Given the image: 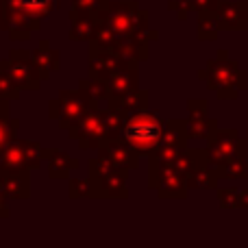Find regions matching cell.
Returning a JSON list of instances; mask_svg holds the SVG:
<instances>
[{
	"instance_id": "obj_14",
	"label": "cell",
	"mask_w": 248,
	"mask_h": 248,
	"mask_svg": "<svg viewBox=\"0 0 248 248\" xmlns=\"http://www.w3.org/2000/svg\"><path fill=\"white\" fill-rule=\"evenodd\" d=\"M218 181H220V176H218V172H216V168L201 161L189 170L187 187L189 189H216L218 187Z\"/></svg>"
},
{
	"instance_id": "obj_20",
	"label": "cell",
	"mask_w": 248,
	"mask_h": 248,
	"mask_svg": "<svg viewBox=\"0 0 248 248\" xmlns=\"http://www.w3.org/2000/svg\"><path fill=\"white\" fill-rule=\"evenodd\" d=\"M216 192H218V202L222 209L240 207V189L237 187H216Z\"/></svg>"
},
{
	"instance_id": "obj_16",
	"label": "cell",
	"mask_w": 248,
	"mask_h": 248,
	"mask_svg": "<svg viewBox=\"0 0 248 248\" xmlns=\"http://www.w3.org/2000/svg\"><path fill=\"white\" fill-rule=\"evenodd\" d=\"M148 100H150V94H148V92H146V90H140V87H137L135 92H131V94L122 96V98L113 100V103H109V105L118 107V109H120V111L124 113V116H131V113H135V111L148 109Z\"/></svg>"
},
{
	"instance_id": "obj_23",
	"label": "cell",
	"mask_w": 248,
	"mask_h": 248,
	"mask_svg": "<svg viewBox=\"0 0 248 248\" xmlns=\"http://www.w3.org/2000/svg\"><path fill=\"white\" fill-rule=\"evenodd\" d=\"M94 194L92 181H72V196L74 198H87Z\"/></svg>"
},
{
	"instance_id": "obj_22",
	"label": "cell",
	"mask_w": 248,
	"mask_h": 248,
	"mask_svg": "<svg viewBox=\"0 0 248 248\" xmlns=\"http://www.w3.org/2000/svg\"><path fill=\"white\" fill-rule=\"evenodd\" d=\"M72 2H74V9H78L81 13L92 16V13H98L100 9L107 4V0H72Z\"/></svg>"
},
{
	"instance_id": "obj_19",
	"label": "cell",
	"mask_w": 248,
	"mask_h": 248,
	"mask_svg": "<svg viewBox=\"0 0 248 248\" xmlns=\"http://www.w3.org/2000/svg\"><path fill=\"white\" fill-rule=\"evenodd\" d=\"M74 17V29H72V39H90L94 35V29H96V22L92 20L87 13H83V17Z\"/></svg>"
},
{
	"instance_id": "obj_5",
	"label": "cell",
	"mask_w": 248,
	"mask_h": 248,
	"mask_svg": "<svg viewBox=\"0 0 248 248\" xmlns=\"http://www.w3.org/2000/svg\"><path fill=\"white\" fill-rule=\"evenodd\" d=\"M90 170H92L94 194L105 196V198H126L128 189H126V176H124V170L113 168L103 155L90 163Z\"/></svg>"
},
{
	"instance_id": "obj_13",
	"label": "cell",
	"mask_w": 248,
	"mask_h": 248,
	"mask_svg": "<svg viewBox=\"0 0 248 248\" xmlns=\"http://www.w3.org/2000/svg\"><path fill=\"white\" fill-rule=\"evenodd\" d=\"M55 7V0H11V9L16 11V17L26 22L39 20V17L48 16Z\"/></svg>"
},
{
	"instance_id": "obj_11",
	"label": "cell",
	"mask_w": 248,
	"mask_h": 248,
	"mask_svg": "<svg viewBox=\"0 0 248 248\" xmlns=\"http://www.w3.org/2000/svg\"><path fill=\"white\" fill-rule=\"evenodd\" d=\"M216 20L220 31H244L248 26V4L224 0L216 7Z\"/></svg>"
},
{
	"instance_id": "obj_27",
	"label": "cell",
	"mask_w": 248,
	"mask_h": 248,
	"mask_svg": "<svg viewBox=\"0 0 248 248\" xmlns=\"http://www.w3.org/2000/svg\"><path fill=\"white\" fill-rule=\"evenodd\" d=\"M246 116H248V113H246Z\"/></svg>"
},
{
	"instance_id": "obj_6",
	"label": "cell",
	"mask_w": 248,
	"mask_h": 248,
	"mask_svg": "<svg viewBox=\"0 0 248 248\" xmlns=\"http://www.w3.org/2000/svg\"><path fill=\"white\" fill-rule=\"evenodd\" d=\"M148 168H150L148 187L155 189L159 198H187L189 196L187 176L176 172L170 163H157L148 159Z\"/></svg>"
},
{
	"instance_id": "obj_7",
	"label": "cell",
	"mask_w": 248,
	"mask_h": 248,
	"mask_svg": "<svg viewBox=\"0 0 248 248\" xmlns=\"http://www.w3.org/2000/svg\"><path fill=\"white\" fill-rule=\"evenodd\" d=\"M187 109H189V116H187V120H185V126H187L189 141L192 140L207 141L218 131V120L209 118V111H207L209 103H207L205 98H189Z\"/></svg>"
},
{
	"instance_id": "obj_21",
	"label": "cell",
	"mask_w": 248,
	"mask_h": 248,
	"mask_svg": "<svg viewBox=\"0 0 248 248\" xmlns=\"http://www.w3.org/2000/svg\"><path fill=\"white\" fill-rule=\"evenodd\" d=\"M77 163L72 161V159L68 157V155H63V153H55V159H52V163H50V168H52V174H59V176H65L68 174V170L70 168H74Z\"/></svg>"
},
{
	"instance_id": "obj_18",
	"label": "cell",
	"mask_w": 248,
	"mask_h": 248,
	"mask_svg": "<svg viewBox=\"0 0 248 248\" xmlns=\"http://www.w3.org/2000/svg\"><path fill=\"white\" fill-rule=\"evenodd\" d=\"M220 33L218 20H216V11H202L196 13V35L202 42H211Z\"/></svg>"
},
{
	"instance_id": "obj_17",
	"label": "cell",
	"mask_w": 248,
	"mask_h": 248,
	"mask_svg": "<svg viewBox=\"0 0 248 248\" xmlns=\"http://www.w3.org/2000/svg\"><path fill=\"white\" fill-rule=\"evenodd\" d=\"M218 176L224 181H237V179H246L248 176V161L246 155H235V157L227 159L222 166L218 168Z\"/></svg>"
},
{
	"instance_id": "obj_15",
	"label": "cell",
	"mask_w": 248,
	"mask_h": 248,
	"mask_svg": "<svg viewBox=\"0 0 248 248\" xmlns=\"http://www.w3.org/2000/svg\"><path fill=\"white\" fill-rule=\"evenodd\" d=\"M218 0H172L170 11L176 13L179 20H187L192 13H202V11H216Z\"/></svg>"
},
{
	"instance_id": "obj_9",
	"label": "cell",
	"mask_w": 248,
	"mask_h": 248,
	"mask_svg": "<svg viewBox=\"0 0 248 248\" xmlns=\"http://www.w3.org/2000/svg\"><path fill=\"white\" fill-rule=\"evenodd\" d=\"M100 155H103L113 168L124 170V172L135 170V168L140 166V155H137L128 144H124L120 137L105 141V144L100 146Z\"/></svg>"
},
{
	"instance_id": "obj_26",
	"label": "cell",
	"mask_w": 248,
	"mask_h": 248,
	"mask_svg": "<svg viewBox=\"0 0 248 248\" xmlns=\"http://www.w3.org/2000/svg\"><path fill=\"white\" fill-rule=\"evenodd\" d=\"M246 4H248V0H246Z\"/></svg>"
},
{
	"instance_id": "obj_3",
	"label": "cell",
	"mask_w": 248,
	"mask_h": 248,
	"mask_svg": "<svg viewBox=\"0 0 248 248\" xmlns=\"http://www.w3.org/2000/svg\"><path fill=\"white\" fill-rule=\"evenodd\" d=\"M163 126H166V120L159 113L141 109V111L126 116L118 137H120L124 144L131 146L140 157H150L159 148Z\"/></svg>"
},
{
	"instance_id": "obj_1",
	"label": "cell",
	"mask_w": 248,
	"mask_h": 248,
	"mask_svg": "<svg viewBox=\"0 0 248 248\" xmlns=\"http://www.w3.org/2000/svg\"><path fill=\"white\" fill-rule=\"evenodd\" d=\"M198 78L207 83L209 90L216 92L220 100H233L240 96L242 90H246L248 78L246 72L237 65V61H233L229 57L227 50H220L211 61H207V65L198 72Z\"/></svg>"
},
{
	"instance_id": "obj_24",
	"label": "cell",
	"mask_w": 248,
	"mask_h": 248,
	"mask_svg": "<svg viewBox=\"0 0 248 248\" xmlns=\"http://www.w3.org/2000/svg\"><path fill=\"white\" fill-rule=\"evenodd\" d=\"M240 209H248V189H240Z\"/></svg>"
},
{
	"instance_id": "obj_2",
	"label": "cell",
	"mask_w": 248,
	"mask_h": 248,
	"mask_svg": "<svg viewBox=\"0 0 248 248\" xmlns=\"http://www.w3.org/2000/svg\"><path fill=\"white\" fill-rule=\"evenodd\" d=\"M98 22L105 24L113 33L118 42V48L126 44L128 39L140 37L148 26V11L140 9L137 2H107L98 11ZM116 48V50H118Z\"/></svg>"
},
{
	"instance_id": "obj_4",
	"label": "cell",
	"mask_w": 248,
	"mask_h": 248,
	"mask_svg": "<svg viewBox=\"0 0 248 248\" xmlns=\"http://www.w3.org/2000/svg\"><path fill=\"white\" fill-rule=\"evenodd\" d=\"M248 153V144L240 137L237 128H220L214 133V135L207 140V146L202 148V155H205V161L209 163L211 168L218 170L227 159L235 157V155H246Z\"/></svg>"
},
{
	"instance_id": "obj_10",
	"label": "cell",
	"mask_w": 248,
	"mask_h": 248,
	"mask_svg": "<svg viewBox=\"0 0 248 248\" xmlns=\"http://www.w3.org/2000/svg\"><path fill=\"white\" fill-rule=\"evenodd\" d=\"M105 87H107V98L109 103L122 98V96L131 94L140 87V74H137V65H128V68H120L113 74L105 78Z\"/></svg>"
},
{
	"instance_id": "obj_8",
	"label": "cell",
	"mask_w": 248,
	"mask_h": 248,
	"mask_svg": "<svg viewBox=\"0 0 248 248\" xmlns=\"http://www.w3.org/2000/svg\"><path fill=\"white\" fill-rule=\"evenodd\" d=\"M74 126L77 128H74L72 135L78 140L81 148H96V146H103L107 141L105 118H103V111H98V109H90Z\"/></svg>"
},
{
	"instance_id": "obj_12",
	"label": "cell",
	"mask_w": 248,
	"mask_h": 248,
	"mask_svg": "<svg viewBox=\"0 0 248 248\" xmlns=\"http://www.w3.org/2000/svg\"><path fill=\"white\" fill-rule=\"evenodd\" d=\"M59 107H61V120L63 124H77L85 116L90 109H96V98L90 96L87 92H77V94H63L59 100Z\"/></svg>"
},
{
	"instance_id": "obj_25",
	"label": "cell",
	"mask_w": 248,
	"mask_h": 248,
	"mask_svg": "<svg viewBox=\"0 0 248 248\" xmlns=\"http://www.w3.org/2000/svg\"><path fill=\"white\" fill-rule=\"evenodd\" d=\"M2 140H4V126L0 124V146H2Z\"/></svg>"
}]
</instances>
